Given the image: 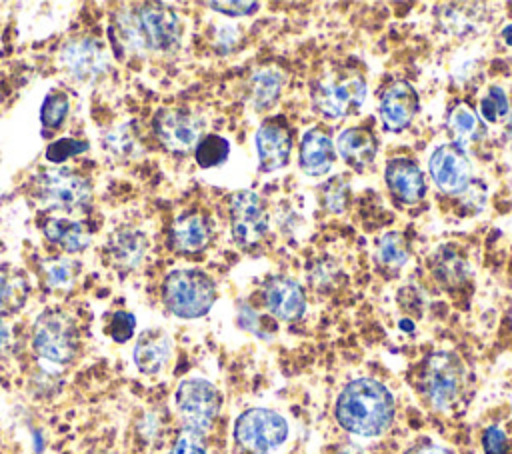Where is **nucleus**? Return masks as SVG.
<instances>
[{
    "mask_svg": "<svg viewBox=\"0 0 512 454\" xmlns=\"http://www.w3.org/2000/svg\"><path fill=\"white\" fill-rule=\"evenodd\" d=\"M134 328H136V318L134 314L126 312V310H118L110 316V322H108V334L114 342H126L132 338L134 334Z\"/></svg>",
    "mask_w": 512,
    "mask_h": 454,
    "instance_id": "36",
    "label": "nucleus"
},
{
    "mask_svg": "<svg viewBox=\"0 0 512 454\" xmlns=\"http://www.w3.org/2000/svg\"><path fill=\"white\" fill-rule=\"evenodd\" d=\"M30 196L44 208L76 214L90 206L92 184L86 176L70 168L46 170L32 178Z\"/></svg>",
    "mask_w": 512,
    "mask_h": 454,
    "instance_id": "4",
    "label": "nucleus"
},
{
    "mask_svg": "<svg viewBox=\"0 0 512 454\" xmlns=\"http://www.w3.org/2000/svg\"><path fill=\"white\" fill-rule=\"evenodd\" d=\"M510 108H508V96L502 88L492 86L488 88V92L482 96L480 100V114L486 122L490 124H498L500 120H504L508 116Z\"/></svg>",
    "mask_w": 512,
    "mask_h": 454,
    "instance_id": "32",
    "label": "nucleus"
},
{
    "mask_svg": "<svg viewBox=\"0 0 512 454\" xmlns=\"http://www.w3.org/2000/svg\"><path fill=\"white\" fill-rule=\"evenodd\" d=\"M502 36H504V40H506L508 44H512V24L502 30Z\"/></svg>",
    "mask_w": 512,
    "mask_h": 454,
    "instance_id": "45",
    "label": "nucleus"
},
{
    "mask_svg": "<svg viewBox=\"0 0 512 454\" xmlns=\"http://www.w3.org/2000/svg\"><path fill=\"white\" fill-rule=\"evenodd\" d=\"M62 68L68 70V74L76 80H92L100 76L106 70V54L98 40L92 38H80L70 40L62 46L58 56Z\"/></svg>",
    "mask_w": 512,
    "mask_h": 454,
    "instance_id": "13",
    "label": "nucleus"
},
{
    "mask_svg": "<svg viewBox=\"0 0 512 454\" xmlns=\"http://www.w3.org/2000/svg\"><path fill=\"white\" fill-rule=\"evenodd\" d=\"M26 298V286L18 276L0 272V312H12L22 306Z\"/></svg>",
    "mask_w": 512,
    "mask_h": 454,
    "instance_id": "34",
    "label": "nucleus"
},
{
    "mask_svg": "<svg viewBox=\"0 0 512 454\" xmlns=\"http://www.w3.org/2000/svg\"><path fill=\"white\" fill-rule=\"evenodd\" d=\"M326 204L332 208V210H340L342 206H344V202H346V188H342L340 192H336V178L330 182V184H326Z\"/></svg>",
    "mask_w": 512,
    "mask_h": 454,
    "instance_id": "41",
    "label": "nucleus"
},
{
    "mask_svg": "<svg viewBox=\"0 0 512 454\" xmlns=\"http://www.w3.org/2000/svg\"><path fill=\"white\" fill-rule=\"evenodd\" d=\"M230 230L240 246H252L266 234L268 210L256 192L240 190L230 198Z\"/></svg>",
    "mask_w": 512,
    "mask_h": 454,
    "instance_id": "11",
    "label": "nucleus"
},
{
    "mask_svg": "<svg viewBox=\"0 0 512 454\" xmlns=\"http://www.w3.org/2000/svg\"><path fill=\"white\" fill-rule=\"evenodd\" d=\"M448 126L452 130V136H454V144L458 146H466L476 128H478V118H476V112L464 104V102H456L448 114Z\"/></svg>",
    "mask_w": 512,
    "mask_h": 454,
    "instance_id": "28",
    "label": "nucleus"
},
{
    "mask_svg": "<svg viewBox=\"0 0 512 454\" xmlns=\"http://www.w3.org/2000/svg\"><path fill=\"white\" fill-rule=\"evenodd\" d=\"M334 144L322 128H312L300 142V168L310 176L328 172L334 164Z\"/></svg>",
    "mask_w": 512,
    "mask_h": 454,
    "instance_id": "20",
    "label": "nucleus"
},
{
    "mask_svg": "<svg viewBox=\"0 0 512 454\" xmlns=\"http://www.w3.org/2000/svg\"><path fill=\"white\" fill-rule=\"evenodd\" d=\"M338 454H358V450H356V448H344V450H340Z\"/></svg>",
    "mask_w": 512,
    "mask_h": 454,
    "instance_id": "46",
    "label": "nucleus"
},
{
    "mask_svg": "<svg viewBox=\"0 0 512 454\" xmlns=\"http://www.w3.org/2000/svg\"><path fill=\"white\" fill-rule=\"evenodd\" d=\"M230 154V142L220 134H204L196 148H194V160L200 168H214L228 160Z\"/></svg>",
    "mask_w": 512,
    "mask_h": 454,
    "instance_id": "27",
    "label": "nucleus"
},
{
    "mask_svg": "<svg viewBox=\"0 0 512 454\" xmlns=\"http://www.w3.org/2000/svg\"><path fill=\"white\" fill-rule=\"evenodd\" d=\"M70 100L64 92H50L40 108V122L46 128H60L68 116Z\"/></svg>",
    "mask_w": 512,
    "mask_h": 454,
    "instance_id": "31",
    "label": "nucleus"
},
{
    "mask_svg": "<svg viewBox=\"0 0 512 454\" xmlns=\"http://www.w3.org/2000/svg\"><path fill=\"white\" fill-rule=\"evenodd\" d=\"M42 272H44V282L48 288H66L76 278V262H72L70 258H64V256L50 258L42 264Z\"/></svg>",
    "mask_w": 512,
    "mask_h": 454,
    "instance_id": "30",
    "label": "nucleus"
},
{
    "mask_svg": "<svg viewBox=\"0 0 512 454\" xmlns=\"http://www.w3.org/2000/svg\"><path fill=\"white\" fill-rule=\"evenodd\" d=\"M384 178L390 194L402 204H416L426 196V178L420 166L410 158H392L386 164Z\"/></svg>",
    "mask_w": 512,
    "mask_h": 454,
    "instance_id": "17",
    "label": "nucleus"
},
{
    "mask_svg": "<svg viewBox=\"0 0 512 454\" xmlns=\"http://www.w3.org/2000/svg\"><path fill=\"white\" fill-rule=\"evenodd\" d=\"M44 236L64 252H80L90 242V230L72 216H50L44 222Z\"/></svg>",
    "mask_w": 512,
    "mask_h": 454,
    "instance_id": "22",
    "label": "nucleus"
},
{
    "mask_svg": "<svg viewBox=\"0 0 512 454\" xmlns=\"http://www.w3.org/2000/svg\"><path fill=\"white\" fill-rule=\"evenodd\" d=\"M80 346L78 326L70 314L62 310L42 312L32 328V348L36 356L54 366L74 360Z\"/></svg>",
    "mask_w": 512,
    "mask_h": 454,
    "instance_id": "6",
    "label": "nucleus"
},
{
    "mask_svg": "<svg viewBox=\"0 0 512 454\" xmlns=\"http://www.w3.org/2000/svg\"><path fill=\"white\" fill-rule=\"evenodd\" d=\"M378 112L386 130L390 132L404 130L418 112V94L414 86L404 80L390 84L380 98Z\"/></svg>",
    "mask_w": 512,
    "mask_h": 454,
    "instance_id": "15",
    "label": "nucleus"
},
{
    "mask_svg": "<svg viewBox=\"0 0 512 454\" xmlns=\"http://www.w3.org/2000/svg\"><path fill=\"white\" fill-rule=\"evenodd\" d=\"M410 256L408 244L400 232H386L376 242V260L382 268L400 270Z\"/></svg>",
    "mask_w": 512,
    "mask_h": 454,
    "instance_id": "26",
    "label": "nucleus"
},
{
    "mask_svg": "<svg viewBox=\"0 0 512 454\" xmlns=\"http://www.w3.org/2000/svg\"><path fill=\"white\" fill-rule=\"evenodd\" d=\"M258 168L262 172H274L286 166L292 152V136L282 118L266 120L256 132Z\"/></svg>",
    "mask_w": 512,
    "mask_h": 454,
    "instance_id": "14",
    "label": "nucleus"
},
{
    "mask_svg": "<svg viewBox=\"0 0 512 454\" xmlns=\"http://www.w3.org/2000/svg\"><path fill=\"white\" fill-rule=\"evenodd\" d=\"M434 276L436 280H440L444 286H458L462 282H466L468 278V264L466 260L448 248H442L436 252L434 258Z\"/></svg>",
    "mask_w": 512,
    "mask_h": 454,
    "instance_id": "25",
    "label": "nucleus"
},
{
    "mask_svg": "<svg viewBox=\"0 0 512 454\" xmlns=\"http://www.w3.org/2000/svg\"><path fill=\"white\" fill-rule=\"evenodd\" d=\"M10 340H12V338H10L8 326H4V324L0 322V354L10 348Z\"/></svg>",
    "mask_w": 512,
    "mask_h": 454,
    "instance_id": "44",
    "label": "nucleus"
},
{
    "mask_svg": "<svg viewBox=\"0 0 512 454\" xmlns=\"http://www.w3.org/2000/svg\"><path fill=\"white\" fill-rule=\"evenodd\" d=\"M264 304L272 316L294 322L306 310V296L302 286L288 276H272L264 284Z\"/></svg>",
    "mask_w": 512,
    "mask_h": 454,
    "instance_id": "16",
    "label": "nucleus"
},
{
    "mask_svg": "<svg viewBox=\"0 0 512 454\" xmlns=\"http://www.w3.org/2000/svg\"><path fill=\"white\" fill-rule=\"evenodd\" d=\"M152 130L166 150L186 154L204 136V122L188 108H162L152 120Z\"/></svg>",
    "mask_w": 512,
    "mask_h": 454,
    "instance_id": "10",
    "label": "nucleus"
},
{
    "mask_svg": "<svg viewBox=\"0 0 512 454\" xmlns=\"http://www.w3.org/2000/svg\"><path fill=\"white\" fill-rule=\"evenodd\" d=\"M138 430H140L142 438H148V440L154 438V434H156V430H158V420H156V416H154V414H146V416L142 418Z\"/></svg>",
    "mask_w": 512,
    "mask_h": 454,
    "instance_id": "42",
    "label": "nucleus"
},
{
    "mask_svg": "<svg viewBox=\"0 0 512 454\" xmlns=\"http://www.w3.org/2000/svg\"><path fill=\"white\" fill-rule=\"evenodd\" d=\"M208 8L220 12V14H226V16H248V14H254L260 4L258 2H208L206 4Z\"/></svg>",
    "mask_w": 512,
    "mask_h": 454,
    "instance_id": "38",
    "label": "nucleus"
},
{
    "mask_svg": "<svg viewBox=\"0 0 512 454\" xmlns=\"http://www.w3.org/2000/svg\"><path fill=\"white\" fill-rule=\"evenodd\" d=\"M466 370L452 352H434L426 358L420 374L422 396L434 410L452 408L464 392Z\"/></svg>",
    "mask_w": 512,
    "mask_h": 454,
    "instance_id": "7",
    "label": "nucleus"
},
{
    "mask_svg": "<svg viewBox=\"0 0 512 454\" xmlns=\"http://www.w3.org/2000/svg\"><path fill=\"white\" fill-rule=\"evenodd\" d=\"M484 454H508V436L500 426H488L482 434Z\"/></svg>",
    "mask_w": 512,
    "mask_h": 454,
    "instance_id": "37",
    "label": "nucleus"
},
{
    "mask_svg": "<svg viewBox=\"0 0 512 454\" xmlns=\"http://www.w3.org/2000/svg\"><path fill=\"white\" fill-rule=\"evenodd\" d=\"M162 300L178 318H200L216 302V284L202 270H172L162 284Z\"/></svg>",
    "mask_w": 512,
    "mask_h": 454,
    "instance_id": "5",
    "label": "nucleus"
},
{
    "mask_svg": "<svg viewBox=\"0 0 512 454\" xmlns=\"http://www.w3.org/2000/svg\"><path fill=\"white\" fill-rule=\"evenodd\" d=\"M110 254L120 268H136L146 254V236L136 228L118 230L110 240Z\"/></svg>",
    "mask_w": 512,
    "mask_h": 454,
    "instance_id": "23",
    "label": "nucleus"
},
{
    "mask_svg": "<svg viewBox=\"0 0 512 454\" xmlns=\"http://www.w3.org/2000/svg\"><path fill=\"white\" fill-rule=\"evenodd\" d=\"M260 318H258V314L250 308V306H240V310H238V324L244 328V330H250V332H254L256 336H260V338H264L266 334H264V330L260 328Z\"/></svg>",
    "mask_w": 512,
    "mask_h": 454,
    "instance_id": "40",
    "label": "nucleus"
},
{
    "mask_svg": "<svg viewBox=\"0 0 512 454\" xmlns=\"http://www.w3.org/2000/svg\"><path fill=\"white\" fill-rule=\"evenodd\" d=\"M284 86V74L278 70H260L250 78L248 84V100L256 110L270 108Z\"/></svg>",
    "mask_w": 512,
    "mask_h": 454,
    "instance_id": "24",
    "label": "nucleus"
},
{
    "mask_svg": "<svg viewBox=\"0 0 512 454\" xmlns=\"http://www.w3.org/2000/svg\"><path fill=\"white\" fill-rule=\"evenodd\" d=\"M172 356V342L162 330L144 332L134 346V362L142 374H158Z\"/></svg>",
    "mask_w": 512,
    "mask_h": 454,
    "instance_id": "21",
    "label": "nucleus"
},
{
    "mask_svg": "<svg viewBox=\"0 0 512 454\" xmlns=\"http://www.w3.org/2000/svg\"><path fill=\"white\" fill-rule=\"evenodd\" d=\"M174 404L182 420V428L206 434L220 410L218 388L204 378H186L174 392Z\"/></svg>",
    "mask_w": 512,
    "mask_h": 454,
    "instance_id": "9",
    "label": "nucleus"
},
{
    "mask_svg": "<svg viewBox=\"0 0 512 454\" xmlns=\"http://www.w3.org/2000/svg\"><path fill=\"white\" fill-rule=\"evenodd\" d=\"M434 184L446 194H460L470 186L472 164L462 146L450 142L434 150L428 162Z\"/></svg>",
    "mask_w": 512,
    "mask_h": 454,
    "instance_id": "12",
    "label": "nucleus"
},
{
    "mask_svg": "<svg viewBox=\"0 0 512 454\" xmlns=\"http://www.w3.org/2000/svg\"><path fill=\"white\" fill-rule=\"evenodd\" d=\"M168 454H206V434L182 428Z\"/></svg>",
    "mask_w": 512,
    "mask_h": 454,
    "instance_id": "35",
    "label": "nucleus"
},
{
    "mask_svg": "<svg viewBox=\"0 0 512 454\" xmlns=\"http://www.w3.org/2000/svg\"><path fill=\"white\" fill-rule=\"evenodd\" d=\"M336 150L342 156L346 164H350L356 170H362L372 164L376 158V138L374 134L364 126H352L338 134L336 138Z\"/></svg>",
    "mask_w": 512,
    "mask_h": 454,
    "instance_id": "19",
    "label": "nucleus"
},
{
    "mask_svg": "<svg viewBox=\"0 0 512 454\" xmlns=\"http://www.w3.org/2000/svg\"><path fill=\"white\" fill-rule=\"evenodd\" d=\"M314 108L326 118H344L358 112L366 98V80L358 70L334 68L322 74L310 90Z\"/></svg>",
    "mask_w": 512,
    "mask_h": 454,
    "instance_id": "3",
    "label": "nucleus"
},
{
    "mask_svg": "<svg viewBox=\"0 0 512 454\" xmlns=\"http://www.w3.org/2000/svg\"><path fill=\"white\" fill-rule=\"evenodd\" d=\"M334 416L346 432L374 438L394 420V396L374 378H354L340 390Z\"/></svg>",
    "mask_w": 512,
    "mask_h": 454,
    "instance_id": "2",
    "label": "nucleus"
},
{
    "mask_svg": "<svg viewBox=\"0 0 512 454\" xmlns=\"http://www.w3.org/2000/svg\"><path fill=\"white\" fill-rule=\"evenodd\" d=\"M286 438V418L270 408H250L236 418L234 440L246 454H272Z\"/></svg>",
    "mask_w": 512,
    "mask_h": 454,
    "instance_id": "8",
    "label": "nucleus"
},
{
    "mask_svg": "<svg viewBox=\"0 0 512 454\" xmlns=\"http://www.w3.org/2000/svg\"><path fill=\"white\" fill-rule=\"evenodd\" d=\"M408 454H450V450L440 448V446H436V444H422V446L410 450Z\"/></svg>",
    "mask_w": 512,
    "mask_h": 454,
    "instance_id": "43",
    "label": "nucleus"
},
{
    "mask_svg": "<svg viewBox=\"0 0 512 454\" xmlns=\"http://www.w3.org/2000/svg\"><path fill=\"white\" fill-rule=\"evenodd\" d=\"M104 144L110 154L122 160H128L140 152V142L130 124H120L114 130H110L104 138Z\"/></svg>",
    "mask_w": 512,
    "mask_h": 454,
    "instance_id": "29",
    "label": "nucleus"
},
{
    "mask_svg": "<svg viewBox=\"0 0 512 454\" xmlns=\"http://www.w3.org/2000/svg\"><path fill=\"white\" fill-rule=\"evenodd\" d=\"M116 52L140 56L144 52H172L180 44L182 22L164 4H140L120 10L110 30Z\"/></svg>",
    "mask_w": 512,
    "mask_h": 454,
    "instance_id": "1",
    "label": "nucleus"
},
{
    "mask_svg": "<svg viewBox=\"0 0 512 454\" xmlns=\"http://www.w3.org/2000/svg\"><path fill=\"white\" fill-rule=\"evenodd\" d=\"M236 42H238V30L234 26L218 24L216 36H214V46L218 48V52L228 54Z\"/></svg>",
    "mask_w": 512,
    "mask_h": 454,
    "instance_id": "39",
    "label": "nucleus"
},
{
    "mask_svg": "<svg viewBox=\"0 0 512 454\" xmlns=\"http://www.w3.org/2000/svg\"><path fill=\"white\" fill-rule=\"evenodd\" d=\"M212 238L210 220L202 212H184L174 218L168 230V244L174 252L196 254L202 252Z\"/></svg>",
    "mask_w": 512,
    "mask_h": 454,
    "instance_id": "18",
    "label": "nucleus"
},
{
    "mask_svg": "<svg viewBox=\"0 0 512 454\" xmlns=\"http://www.w3.org/2000/svg\"><path fill=\"white\" fill-rule=\"evenodd\" d=\"M88 150V142L86 140H80V138H72V136H64V138H56L52 140L46 150H44V156L48 162L52 164H62L82 152Z\"/></svg>",
    "mask_w": 512,
    "mask_h": 454,
    "instance_id": "33",
    "label": "nucleus"
}]
</instances>
